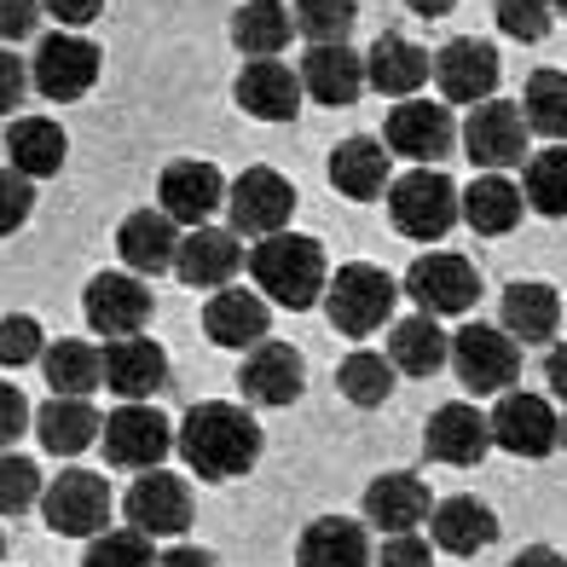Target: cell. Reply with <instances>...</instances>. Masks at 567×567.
Wrapping results in <instances>:
<instances>
[{
  "label": "cell",
  "mask_w": 567,
  "mask_h": 567,
  "mask_svg": "<svg viewBox=\"0 0 567 567\" xmlns=\"http://www.w3.org/2000/svg\"><path fill=\"white\" fill-rule=\"evenodd\" d=\"M522 116L533 134L567 145V70H533L522 87Z\"/></svg>",
  "instance_id": "cell-38"
},
{
  "label": "cell",
  "mask_w": 567,
  "mask_h": 567,
  "mask_svg": "<svg viewBox=\"0 0 567 567\" xmlns=\"http://www.w3.org/2000/svg\"><path fill=\"white\" fill-rule=\"evenodd\" d=\"M429 527H434V545H441L446 556H475V550H486L498 538V515L486 509L481 498H446V504H434V515H429Z\"/></svg>",
  "instance_id": "cell-32"
},
{
  "label": "cell",
  "mask_w": 567,
  "mask_h": 567,
  "mask_svg": "<svg viewBox=\"0 0 567 567\" xmlns=\"http://www.w3.org/2000/svg\"><path fill=\"white\" fill-rule=\"evenodd\" d=\"M203 330H209L215 348H261L267 330H272V301L267 296H249V290H215V301L203 307Z\"/></svg>",
  "instance_id": "cell-22"
},
{
  "label": "cell",
  "mask_w": 567,
  "mask_h": 567,
  "mask_svg": "<svg viewBox=\"0 0 567 567\" xmlns=\"http://www.w3.org/2000/svg\"><path fill=\"white\" fill-rule=\"evenodd\" d=\"M41 371L53 382V394H70V400H87L99 382H105V353L87 348L82 337H64L41 353Z\"/></svg>",
  "instance_id": "cell-37"
},
{
  "label": "cell",
  "mask_w": 567,
  "mask_h": 567,
  "mask_svg": "<svg viewBox=\"0 0 567 567\" xmlns=\"http://www.w3.org/2000/svg\"><path fill=\"white\" fill-rule=\"evenodd\" d=\"M337 389H342V400H353V405H382L394 394V359L389 353H371V348H359V353H348L342 359V371H337Z\"/></svg>",
  "instance_id": "cell-39"
},
{
  "label": "cell",
  "mask_w": 567,
  "mask_h": 567,
  "mask_svg": "<svg viewBox=\"0 0 567 567\" xmlns=\"http://www.w3.org/2000/svg\"><path fill=\"white\" fill-rule=\"evenodd\" d=\"M116 249L127 272H163L179 255V220L168 209H134L116 231Z\"/></svg>",
  "instance_id": "cell-25"
},
{
  "label": "cell",
  "mask_w": 567,
  "mask_h": 567,
  "mask_svg": "<svg viewBox=\"0 0 567 567\" xmlns=\"http://www.w3.org/2000/svg\"><path fill=\"white\" fill-rule=\"evenodd\" d=\"M47 12H53L64 30H82V23H93L99 12H105V0H41Z\"/></svg>",
  "instance_id": "cell-49"
},
{
  "label": "cell",
  "mask_w": 567,
  "mask_h": 567,
  "mask_svg": "<svg viewBox=\"0 0 567 567\" xmlns=\"http://www.w3.org/2000/svg\"><path fill=\"white\" fill-rule=\"evenodd\" d=\"M35 434H41V446L53 452V457H75V452H87L99 434H105V417H99L87 400L53 394V400L35 411Z\"/></svg>",
  "instance_id": "cell-31"
},
{
  "label": "cell",
  "mask_w": 567,
  "mask_h": 567,
  "mask_svg": "<svg viewBox=\"0 0 567 567\" xmlns=\"http://www.w3.org/2000/svg\"><path fill=\"white\" fill-rule=\"evenodd\" d=\"M290 30H296V12L284 0H244L231 12V47L244 59H278V47H290Z\"/></svg>",
  "instance_id": "cell-34"
},
{
  "label": "cell",
  "mask_w": 567,
  "mask_h": 567,
  "mask_svg": "<svg viewBox=\"0 0 567 567\" xmlns=\"http://www.w3.org/2000/svg\"><path fill=\"white\" fill-rule=\"evenodd\" d=\"M157 567H220L209 550H197V545H179V550H168Z\"/></svg>",
  "instance_id": "cell-52"
},
{
  "label": "cell",
  "mask_w": 567,
  "mask_h": 567,
  "mask_svg": "<svg viewBox=\"0 0 567 567\" xmlns=\"http://www.w3.org/2000/svg\"><path fill=\"white\" fill-rule=\"evenodd\" d=\"M377 567H434V545L417 533H389V545L377 550Z\"/></svg>",
  "instance_id": "cell-46"
},
{
  "label": "cell",
  "mask_w": 567,
  "mask_h": 567,
  "mask_svg": "<svg viewBox=\"0 0 567 567\" xmlns=\"http://www.w3.org/2000/svg\"><path fill=\"white\" fill-rule=\"evenodd\" d=\"M18 93H23V70H18V59L7 53V105H12Z\"/></svg>",
  "instance_id": "cell-55"
},
{
  "label": "cell",
  "mask_w": 567,
  "mask_h": 567,
  "mask_svg": "<svg viewBox=\"0 0 567 567\" xmlns=\"http://www.w3.org/2000/svg\"><path fill=\"white\" fill-rule=\"evenodd\" d=\"M545 382H550V394H556V400H567V342L550 348V359H545Z\"/></svg>",
  "instance_id": "cell-51"
},
{
  "label": "cell",
  "mask_w": 567,
  "mask_h": 567,
  "mask_svg": "<svg viewBox=\"0 0 567 567\" xmlns=\"http://www.w3.org/2000/svg\"><path fill=\"white\" fill-rule=\"evenodd\" d=\"M493 446L509 452V457H550L561 446V417L550 411L545 394L509 389L493 411Z\"/></svg>",
  "instance_id": "cell-13"
},
{
  "label": "cell",
  "mask_w": 567,
  "mask_h": 567,
  "mask_svg": "<svg viewBox=\"0 0 567 567\" xmlns=\"http://www.w3.org/2000/svg\"><path fill=\"white\" fill-rule=\"evenodd\" d=\"M296 567H377V561H371V545H365V527L359 522L319 515L296 545Z\"/></svg>",
  "instance_id": "cell-28"
},
{
  "label": "cell",
  "mask_w": 567,
  "mask_h": 567,
  "mask_svg": "<svg viewBox=\"0 0 567 567\" xmlns=\"http://www.w3.org/2000/svg\"><path fill=\"white\" fill-rule=\"evenodd\" d=\"M41 515H47V527L64 533V538H99L111 527V486L93 470H64L41 493Z\"/></svg>",
  "instance_id": "cell-10"
},
{
  "label": "cell",
  "mask_w": 567,
  "mask_h": 567,
  "mask_svg": "<svg viewBox=\"0 0 567 567\" xmlns=\"http://www.w3.org/2000/svg\"><path fill=\"white\" fill-rule=\"evenodd\" d=\"M35 498H41L35 463H30V457H18V452H7V457H0V509L18 515V509H30Z\"/></svg>",
  "instance_id": "cell-44"
},
{
  "label": "cell",
  "mask_w": 567,
  "mask_h": 567,
  "mask_svg": "<svg viewBox=\"0 0 567 567\" xmlns=\"http://www.w3.org/2000/svg\"><path fill=\"white\" fill-rule=\"evenodd\" d=\"M498 324L509 330L515 342H527V348H538V342H550L556 337V324H561V296L550 290V284H509L504 290V301H498Z\"/></svg>",
  "instance_id": "cell-29"
},
{
  "label": "cell",
  "mask_w": 567,
  "mask_h": 567,
  "mask_svg": "<svg viewBox=\"0 0 567 567\" xmlns=\"http://www.w3.org/2000/svg\"><path fill=\"white\" fill-rule=\"evenodd\" d=\"M226 179L215 163H203V157H179L163 168L157 179V197H163V209L179 220V226H209V215L226 203Z\"/></svg>",
  "instance_id": "cell-17"
},
{
  "label": "cell",
  "mask_w": 567,
  "mask_h": 567,
  "mask_svg": "<svg viewBox=\"0 0 567 567\" xmlns=\"http://www.w3.org/2000/svg\"><path fill=\"white\" fill-rule=\"evenodd\" d=\"M527 209V192L504 174H481L475 186H463V220H470L481 238H504V231L522 220Z\"/></svg>",
  "instance_id": "cell-35"
},
{
  "label": "cell",
  "mask_w": 567,
  "mask_h": 567,
  "mask_svg": "<svg viewBox=\"0 0 567 567\" xmlns=\"http://www.w3.org/2000/svg\"><path fill=\"white\" fill-rule=\"evenodd\" d=\"M244 267V244L238 231H215V226H197L179 238V255H174V272L179 284H192V290H226L231 278Z\"/></svg>",
  "instance_id": "cell-20"
},
{
  "label": "cell",
  "mask_w": 567,
  "mask_h": 567,
  "mask_svg": "<svg viewBox=\"0 0 567 567\" xmlns=\"http://www.w3.org/2000/svg\"><path fill=\"white\" fill-rule=\"evenodd\" d=\"M301 93H307V82L290 64H278V59H244L238 82H231L238 111L261 116V122H290L301 111Z\"/></svg>",
  "instance_id": "cell-19"
},
{
  "label": "cell",
  "mask_w": 567,
  "mask_h": 567,
  "mask_svg": "<svg viewBox=\"0 0 567 567\" xmlns=\"http://www.w3.org/2000/svg\"><path fill=\"white\" fill-rule=\"evenodd\" d=\"M452 371L470 394H509L522 377V342L498 324H463L452 337Z\"/></svg>",
  "instance_id": "cell-5"
},
{
  "label": "cell",
  "mask_w": 567,
  "mask_h": 567,
  "mask_svg": "<svg viewBox=\"0 0 567 567\" xmlns=\"http://www.w3.org/2000/svg\"><path fill=\"white\" fill-rule=\"evenodd\" d=\"M301 82H307V93H313L319 105H330V111L353 105L359 87H371V82H365V59H359L353 47H342V41H313V47H307Z\"/></svg>",
  "instance_id": "cell-23"
},
{
  "label": "cell",
  "mask_w": 567,
  "mask_h": 567,
  "mask_svg": "<svg viewBox=\"0 0 567 567\" xmlns=\"http://www.w3.org/2000/svg\"><path fill=\"white\" fill-rule=\"evenodd\" d=\"M353 18H359L353 0H296V30L307 41H342Z\"/></svg>",
  "instance_id": "cell-42"
},
{
  "label": "cell",
  "mask_w": 567,
  "mask_h": 567,
  "mask_svg": "<svg viewBox=\"0 0 567 567\" xmlns=\"http://www.w3.org/2000/svg\"><path fill=\"white\" fill-rule=\"evenodd\" d=\"M238 389L255 405H296L307 389V371H301V353L290 342H261L249 348L244 371H238Z\"/></svg>",
  "instance_id": "cell-21"
},
{
  "label": "cell",
  "mask_w": 567,
  "mask_h": 567,
  "mask_svg": "<svg viewBox=\"0 0 567 567\" xmlns=\"http://www.w3.org/2000/svg\"><path fill=\"white\" fill-rule=\"evenodd\" d=\"M389 215H394V226L405 231V238L434 244V238H446L452 220L463 215V197L441 168H411L389 186Z\"/></svg>",
  "instance_id": "cell-4"
},
{
  "label": "cell",
  "mask_w": 567,
  "mask_h": 567,
  "mask_svg": "<svg viewBox=\"0 0 567 567\" xmlns=\"http://www.w3.org/2000/svg\"><path fill=\"white\" fill-rule=\"evenodd\" d=\"M0 411H7V417H0V434H7V446H12L23 434V423H30V405H23L18 389H0Z\"/></svg>",
  "instance_id": "cell-50"
},
{
  "label": "cell",
  "mask_w": 567,
  "mask_h": 567,
  "mask_svg": "<svg viewBox=\"0 0 567 567\" xmlns=\"http://www.w3.org/2000/svg\"><path fill=\"white\" fill-rule=\"evenodd\" d=\"M405 296L417 301L423 313H434V319H457V313H470V307H475L481 278H475V267L463 261V255L434 249V255H417V261H411Z\"/></svg>",
  "instance_id": "cell-9"
},
{
  "label": "cell",
  "mask_w": 567,
  "mask_h": 567,
  "mask_svg": "<svg viewBox=\"0 0 567 567\" xmlns=\"http://www.w3.org/2000/svg\"><path fill=\"white\" fill-rule=\"evenodd\" d=\"M429 75H434V59L423 53L417 41H405V35L371 41V53H365V82H371V93L411 99V93L429 82Z\"/></svg>",
  "instance_id": "cell-27"
},
{
  "label": "cell",
  "mask_w": 567,
  "mask_h": 567,
  "mask_svg": "<svg viewBox=\"0 0 567 567\" xmlns=\"http://www.w3.org/2000/svg\"><path fill=\"white\" fill-rule=\"evenodd\" d=\"M30 82H35L41 99H59V105H70V99L93 93V82H99V47H93L87 35H70V30L47 35L41 53H35Z\"/></svg>",
  "instance_id": "cell-14"
},
{
  "label": "cell",
  "mask_w": 567,
  "mask_h": 567,
  "mask_svg": "<svg viewBox=\"0 0 567 567\" xmlns=\"http://www.w3.org/2000/svg\"><path fill=\"white\" fill-rule=\"evenodd\" d=\"M509 567H567V561H561L550 545H533V550H522V556H515Z\"/></svg>",
  "instance_id": "cell-53"
},
{
  "label": "cell",
  "mask_w": 567,
  "mask_h": 567,
  "mask_svg": "<svg viewBox=\"0 0 567 567\" xmlns=\"http://www.w3.org/2000/svg\"><path fill=\"white\" fill-rule=\"evenodd\" d=\"M99 446H105V463H116V470H157V463L179 446V434L168 429L163 411H151L145 400H127L122 411H111L105 417V434H99Z\"/></svg>",
  "instance_id": "cell-6"
},
{
  "label": "cell",
  "mask_w": 567,
  "mask_h": 567,
  "mask_svg": "<svg viewBox=\"0 0 567 567\" xmlns=\"http://www.w3.org/2000/svg\"><path fill=\"white\" fill-rule=\"evenodd\" d=\"M434 515V498L417 475H377L365 486V522L377 533H417Z\"/></svg>",
  "instance_id": "cell-24"
},
{
  "label": "cell",
  "mask_w": 567,
  "mask_h": 567,
  "mask_svg": "<svg viewBox=\"0 0 567 567\" xmlns=\"http://www.w3.org/2000/svg\"><path fill=\"white\" fill-rule=\"evenodd\" d=\"M35 18H41V0H0V35L7 41H23L35 30Z\"/></svg>",
  "instance_id": "cell-48"
},
{
  "label": "cell",
  "mask_w": 567,
  "mask_h": 567,
  "mask_svg": "<svg viewBox=\"0 0 567 567\" xmlns=\"http://www.w3.org/2000/svg\"><path fill=\"white\" fill-rule=\"evenodd\" d=\"M394 301H400V284L371 267V261H348L342 272H330V290H324V319L330 330L342 337H371V330L394 324Z\"/></svg>",
  "instance_id": "cell-3"
},
{
  "label": "cell",
  "mask_w": 567,
  "mask_h": 567,
  "mask_svg": "<svg viewBox=\"0 0 567 567\" xmlns=\"http://www.w3.org/2000/svg\"><path fill=\"white\" fill-rule=\"evenodd\" d=\"M163 377H168V353L151 342V337H111V348H105V382H111V394L151 400V394L163 389Z\"/></svg>",
  "instance_id": "cell-26"
},
{
  "label": "cell",
  "mask_w": 567,
  "mask_h": 567,
  "mask_svg": "<svg viewBox=\"0 0 567 567\" xmlns=\"http://www.w3.org/2000/svg\"><path fill=\"white\" fill-rule=\"evenodd\" d=\"M64 127L59 122H47V116H18L7 127V168L18 174H30V179H47V174H59L64 168Z\"/></svg>",
  "instance_id": "cell-33"
},
{
  "label": "cell",
  "mask_w": 567,
  "mask_h": 567,
  "mask_svg": "<svg viewBox=\"0 0 567 567\" xmlns=\"http://www.w3.org/2000/svg\"><path fill=\"white\" fill-rule=\"evenodd\" d=\"M522 192H527V209L533 215H545V220H561L567 215V145L538 151V157L527 163Z\"/></svg>",
  "instance_id": "cell-40"
},
{
  "label": "cell",
  "mask_w": 567,
  "mask_h": 567,
  "mask_svg": "<svg viewBox=\"0 0 567 567\" xmlns=\"http://www.w3.org/2000/svg\"><path fill=\"white\" fill-rule=\"evenodd\" d=\"M82 567H157V550H151V533H140V527H105L87 545V556H82Z\"/></svg>",
  "instance_id": "cell-41"
},
{
  "label": "cell",
  "mask_w": 567,
  "mask_h": 567,
  "mask_svg": "<svg viewBox=\"0 0 567 567\" xmlns=\"http://www.w3.org/2000/svg\"><path fill=\"white\" fill-rule=\"evenodd\" d=\"M330 186H337L342 197H353V203H377L394 186L382 140H342L337 151H330Z\"/></svg>",
  "instance_id": "cell-30"
},
{
  "label": "cell",
  "mask_w": 567,
  "mask_h": 567,
  "mask_svg": "<svg viewBox=\"0 0 567 567\" xmlns=\"http://www.w3.org/2000/svg\"><path fill=\"white\" fill-rule=\"evenodd\" d=\"M561 446H567V417H561Z\"/></svg>",
  "instance_id": "cell-57"
},
{
  "label": "cell",
  "mask_w": 567,
  "mask_h": 567,
  "mask_svg": "<svg viewBox=\"0 0 567 567\" xmlns=\"http://www.w3.org/2000/svg\"><path fill=\"white\" fill-rule=\"evenodd\" d=\"M463 151L481 174H504L515 163H527V116L509 99H481L470 105V122H463Z\"/></svg>",
  "instance_id": "cell-7"
},
{
  "label": "cell",
  "mask_w": 567,
  "mask_h": 567,
  "mask_svg": "<svg viewBox=\"0 0 567 567\" xmlns=\"http://www.w3.org/2000/svg\"><path fill=\"white\" fill-rule=\"evenodd\" d=\"M556 18V0H498V30L509 41H545Z\"/></svg>",
  "instance_id": "cell-43"
},
{
  "label": "cell",
  "mask_w": 567,
  "mask_h": 567,
  "mask_svg": "<svg viewBox=\"0 0 567 567\" xmlns=\"http://www.w3.org/2000/svg\"><path fill=\"white\" fill-rule=\"evenodd\" d=\"M82 313L105 342L111 337H140V324L151 319V290L134 272H99L82 290Z\"/></svg>",
  "instance_id": "cell-16"
},
{
  "label": "cell",
  "mask_w": 567,
  "mask_h": 567,
  "mask_svg": "<svg viewBox=\"0 0 567 567\" xmlns=\"http://www.w3.org/2000/svg\"><path fill=\"white\" fill-rule=\"evenodd\" d=\"M389 359L405 377H434L452 359V342H446V330L434 324V313H411L389 330Z\"/></svg>",
  "instance_id": "cell-36"
},
{
  "label": "cell",
  "mask_w": 567,
  "mask_h": 567,
  "mask_svg": "<svg viewBox=\"0 0 567 567\" xmlns=\"http://www.w3.org/2000/svg\"><path fill=\"white\" fill-rule=\"evenodd\" d=\"M498 75H504L498 47H486L475 35H457V41H446L441 53H434V82H441L446 105H481V99H493Z\"/></svg>",
  "instance_id": "cell-15"
},
{
  "label": "cell",
  "mask_w": 567,
  "mask_h": 567,
  "mask_svg": "<svg viewBox=\"0 0 567 567\" xmlns=\"http://www.w3.org/2000/svg\"><path fill=\"white\" fill-rule=\"evenodd\" d=\"M423 446H429L434 463H452V470H475V463L493 452V417H481L475 405L452 400V405H441V411L429 417Z\"/></svg>",
  "instance_id": "cell-18"
},
{
  "label": "cell",
  "mask_w": 567,
  "mask_h": 567,
  "mask_svg": "<svg viewBox=\"0 0 567 567\" xmlns=\"http://www.w3.org/2000/svg\"><path fill=\"white\" fill-rule=\"evenodd\" d=\"M179 457H186L192 475H203V481H238V475L255 470V457H261V423H255L244 405L203 400V405L186 411V423H179Z\"/></svg>",
  "instance_id": "cell-1"
},
{
  "label": "cell",
  "mask_w": 567,
  "mask_h": 567,
  "mask_svg": "<svg viewBox=\"0 0 567 567\" xmlns=\"http://www.w3.org/2000/svg\"><path fill=\"white\" fill-rule=\"evenodd\" d=\"M30 203H35V192H30V174L7 168V179H0V226L18 231V226H23V215H30Z\"/></svg>",
  "instance_id": "cell-47"
},
{
  "label": "cell",
  "mask_w": 567,
  "mask_h": 567,
  "mask_svg": "<svg viewBox=\"0 0 567 567\" xmlns=\"http://www.w3.org/2000/svg\"><path fill=\"white\" fill-rule=\"evenodd\" d=\"M394 157L417 163V168H434L441 157H452L457 145V127H452V111L434 105V99H400L389 111V127H382Z\"/></svg>",
  "instance_id": "cell-11"
},
{
  "label": "cell",
  "mask_w": 567,
  "mask_h": 567,
  "mask_svg": "<svg viewBox=\"0 0 567 567\" xmlns=\"http://www.w3.org/2000/svg\"><path fill=\"white\" fill-rule=\"evenodd\" d=\"M405 7L417 12V18H446V12L457 7V0H405Z\"/></svg>",
  "instance_id": "cell-54"
},
{
  "label": "cell",
  "mask_w": 567,
  "mask_h": 567,
  "mask_svg": "<svg viewBox=\"0 0 567 567\" xmlns=\"http://www.w3.org/2000/svg\"><path fill=\"white\" fill-rule=\"evenodd\" d=\"M122 515H127V527H140L151 538H179L192 527V486L168 475V470H145L134 475V486L122 493Z\"/></svg>",
  "instance_id": "cell-12"
},
{
  "label": "cell",
  "mask_w": 567,
  "mask_h": 567,
  "mask_svg": "<svg viewBox=\"0 0 567 567\" xmlns=\"http://www.w3.org/2000/svg\"><path fill=\"white\" fill-rule=\"evenodd\" d=\"M41 324L30 313H7V324H0V365L18 371V365H30V359H41Z\"/></svg>",
  "instance_id": "cell-45"
},
{
  "label": "cell",
  "mask_w": 567,
  "mask_h": 567,
  "mask_svg": "<svg viewBox=\"0 0 567 567\" xmlns=\"http://www.w3.org/2000/svg\"><path fill=\"white\" fill-rule=\"evenodd\" d=\"M249 278H255V290H261L272 307H290V313L324 301V290H330L324 249L313 238H301V231H272V238H255Z\"/></svg>",
  "instance_id": "cell-2"
},
{
  "label": "cell",
  "mask_w": 567,
  "mask_h": 567,
  "mask_svg": "<svg viewBox=\"0 0 567 567\" xmlns=\"http://www.w3.org/2000/svg\"><path fill=\"white\" fill-rule=\"evenodd\" d=\"M556 12H561V18H567V0H556Z\"/></svg>",
  "instance_id": "cell-56"
},
{
  "label": "cell",
  "mask_w": 567,
  "mask_h": 567,
  "mask_svg": "<svg viewBox=\"0 0 567 567\" xmlns=\"http://www.w3.org/2000/svg\"><path fill=\"white\" fill-rule=\"evenodd\" d=\"M226 215H231V231L272 238V231H284V226H290V215H296V186H290L278 168L255 163V168H244L238 179H231Z\"/></svg>",
  "instance_id": "cell-8"
}]
</instances>
